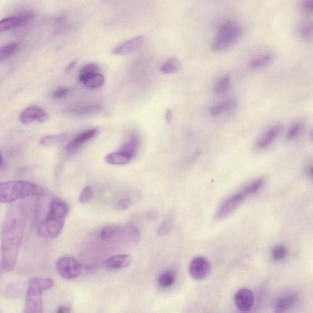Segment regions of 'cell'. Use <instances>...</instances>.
I'll return each mask as SVG.
<instances>
[{"instance_id": "25", "label": "cell", "mask_w": 313, "mask_h": 313, "mask_svg": "<svg viewBox=\"0 0 313 313\" xmlns=\"http://www.w3.org/2000/svg\"><path fill=\"white\" fill-rule=\"evenodd\" d=\"M99 67L95 63H89L81 68L79 74H78V80L81 83H83L88 78L92 76L93 75L99 73Z\"/></svg>"}, {"instance_id": "5", "label": "cell", "mask_w": 313, "mask_h": 313, "mask_svg": "<svg viewBox=\"0 0 313 313\" xmlns=\"http://www.w3.org/2000/svg\"><path fill=\"white\" fill-rule=\"evenodd\" d=\"M55 282L50 279L35 277L29 282L26 294L24 312H43L42 292L53 288Z\"/></svg>"}, {"instance_id": "17", "label": "cell", "mask_w": 313, "mask_h": 313, "mask_svg": "<svg viewBox=\"0 0 313 313\" xmlns=\"http://www.w3.org/2000/svg\"><path fill=\"white\" fill-rule=\"evenodd\" d=\"M102 107L99 105H91L83 107L74 108L64 110L63 113L67 115H71L77 116H88L96 114H99L102 112Z\"/></svg>"}, {"instance_id": "10", "label": "cell", "mask_w": 313, "mask_h": 313, "mask_svg": "<svg viewBox=\"0 0 313 313\" xmlns=\"http://www.w3.org/2000/svg\"><path fill=\"white\" fill-rule=\"evenodd\" d=\"M48 119L46 112L38 106L27 108L19 116V120L23 125H29L33 122L44 123Z\"/></svg>"}, {"instance_id": "37", "label": "cell", "mask_w": 313, "mask_h": 313, "mask_svg": "<svg viewBox=\"0 0 313 313\" xmlns=\"http://www.w3.org/2000/svg\"><path fill=\"white\" fill-rule=\"evenodd\" d=\"M69 92L67 88L59 87L57 88L53 92V96L55 99H61L66 97Z\"/></svg>"}, {"instance_id": "9", "label": "cell", "mask_w": 313, "mask_h": 313, "mask_svg": "<svg viewBox=\"0 0 313 313\" xmlns=\"http://www.w3.org/2000/svg\"><path fill=\"white\" fill-rule=\"evenodd\" d=\"M188 270L192 279L203 280L207 278L211 273V264L203 256L196 257L189 265Z\"/></svg>"}, {"instance_id": "42", "label": "cell", "mask_w": 313, "mask_h": 313, "mask_svg": "<svg viewBox=\"0 0 313 313\" xmlns=\"http://www.w3.org/2000/svg\"><path fill=\"white\" fill-rule=\"evenodd\" d=\"M0 168H1L2 171L5 170L6 168V163L4 162V159H3L2 155L1 156V163H0Z\"/></svg>"}, {"instance_id": "18", "label": "cell", "mask_w": 313, "mask_h": 313, "mask_svg": "<svg viewBox=\"0 0 313 313\" xmlns=\"http://www.w3.org/2000/svg\"><path fill=\"white\" fill-rule=\"evenodd\" d=\"M133 158L126 153L118 151L107 154L105 158L107 164L112 165H125L128 164Z\"/></svg>"}, {"instance_id": "3", "label": "cell", "mask_w": 313, "mask_h": 313, "mask_svg": "<svg viewBox=\"0 0 313 313\" xmlns=\"http://www.w3.org/2000/svg\"><path fill=\"white\" fill-rule=\"evenodd\" d=\"M40 185L28 181H11L0 184V201L8 204L21 199L43 194Z\"/></svg>"}, {"instance_id": "41", "label": "cell", "mask_w": 313, "mask_h": 313, "mask_svg": "<svg viewBox=\"0 0 313 313\" xmlns=\"http://www.w3.org/2000/svg\"><path fill=\"white\" fill-rule=\"evenodd\" d=\"M165 119L168 123H171L172 119V114L170 110H168L165 113Z\"/></svg>"}, {"instance_id": "8", "label": "cell", "mask_w": 313, "mask_h": 313, "mask_svg": "<svg viewBox=\"0 0 313 313\" xmlns=\"http://www.w3.org/2000/svg\"><path fill=\"white\" fill-rule=\"evenodd\" d=\"M249 197L243 190L227 198L218 208L215 218L217 220H222L234 213L244 201Z\"/></svg>"}, {"instance_id": "6", "label": "cell", "mask_w": 313, "mask_h": 313, "mask_svg": "<svg viewBox=\"0 0 313 313\" xmlns=\"http://www.w3.org/2000/svg\"><path fill=\"white\" fill-rule=\"evenodd\" d=\"M242 34L240 26L232 21H228L221 25L216 38L212 45V50L220 52L230 48L239 40Z\"/></svg>"}, {"instance_id": "19", "label": "cell", "mask_w": 313, "mask_h": 313, "mask_svg": "<svg viewBox=\"0 0 313 313\" xmlns=\"http://www.w3.org/2000/svg\"><path fill=\"white\" fill-rule=\"evenodd\" d=\"M237 101L234 99H229L217 104L211 108L210 114L212 116H217L221 114L236 109Z\"/></svg>"}, {"instance_id": "21", "label": "cell", "mask_w": 313, "mask_h": 313, "mask_svg": "<svg viewBox=\"0 0 313 313\" xmlns=\"http://www.w3.org/2000/svg\"><path fill=\"white\" fill-rule=\"evenodd\" d=\"M298 301V296L291 295L280 299L276 306L275 312H283L288 311L293 307Z\"/></svg>"}, {"instance_id": "20", "label": "cell", "mask_w": 313, "mask_h": 313, "mask_svg": "<svg viewBox=\"0 0 313 313\" xmlns=\"http://www.w3.org/2000/svg\"><path fill=\"white\" fill-rule=\"evenodd\" d=\"M139 146V140L138 137L135 134H132L129 137L128 140L123 145L119 151L126 153V154L134 158L138 151Z\"/></svg>"}, {"instance_id": "22", "label": "cell", "mask_w": 313, "mask_h": 313, "mask_svg": "<svg viewBox=\"0 0 313 313\" xmlns=\"http://www.w3.org/2000/svg\"><path fill=\"white\" fill-rule=\"evenodd\" d=\"M176 280H177V273L174 270H167L159 276L158 284L161 288H167L173 285Z\"/></svg>"}, {"instance_id": "31", "label": "cell", "mask_w": 313, "mask_h": 313, "mask_svg": "<svg viewBox=\"0 0 313 313\" xmlns=\"http://www.w3.org/2000/svg\"><path fill=\"white\" fill-rule=\"evenodd\" d=\"M288 250L283 245H276L274 246L271 250V256L273 260L280 262L285 258Z\"/></svg>"}, {"instance_id": "40", "label": "cell", "mask_w": 313, "mask_h": 313, "mask_svg": "<svg viewBox=\"0 0 313 313\" xmlns=\"http://www.w3.org/2000/svg\"><path fill=\"white\" fill-rule=\"evenodd\" d=\"M77 62V60H73V61H71L69 64H68L67 65V66L66 68V73H70V72H71L72 70L73 69V68L75 67V66H76Z\"/></svg>"}, {"instance_id": "39", "label": "cell", "mask_w": 313, "mask_h": 313, "mask_svg": "<svg viewBox=\"0 0 313 313\" xmlns=\"http://www.w3.org/2000/svg\"><path fill=\"white\" fill-rule=\"evenodd\" d=\"M57 312L58 313H70L71 312V309L69 307L66 306H61L57 309Z\"/></svg>"}, {"instance_id": "44", "label": "cell", "mask_w": 313, "mask_h": 313, "mask_svg": "<svg viewBox=\"0 0 313 313\" xmlns=\"http://www.w3.org/2000/svg\"><path fill=\"white\" fill-rule=\"evenodd\" d=\"M310 136H311V139L313 141V129L312 130V131L311 132Z\"/></svg>"}, {"instance_id": "16", "label": "cell", "mask_w": 313, "mask_h": 313, "mask_svg": "<svg viewBox=\"0 0 313 313\" xmlns=\"http://www.w3.org/2000/svg\"><path fill=\"white\" fill-rule=\"evenodd\" d=\"M132 262V257L128 254H115L107 258L104 265L108 269L119 270L129 267Z\"/></svg>"}, {"instance_id": "36", "label": "cell", "mask_w": 313, "mask_h": 313, "mask_svg": "<svg viewBox=\"0 0 313 313\" xmlns=\"http://www.w3.org/2000/svg\"><path fill=\"white\" fill-rule=\"evenodd\" d=\"M173 227V221L170 220H166L160 227L158 231L159 234L160 236H165V235L169 233V231H171Z\"/></svg>"}, {"instance_id": "33", "label": "cell", "mask_w": 313, "mask_h": 313, "mask_svg": "<svg viewBox=\"0 0 313 313\" xmlns=\"http://www.w3.org/2000/svg\"><path fill=\"white\" fill-rule=\"evenodd\" d=\"M230 79L229 77H226L218 81L215 86V93L218 95H221L227 92L229 89Z\"/></svg>"}, {"instance_id": "30", "label": "cell", "mask_w": 313, "mask_h": 313, "mask_svg": "<svg viewBox=\"0 0 313 313\" xmlns=\"http://www.w3.org/2000/svg\"><path fill=\"white\" fill-rule=\"evenodd\" d=\"M299 34L305 41H310L313 39V22H309L303 24L299 28Z\"/></svg>"}, {"instance_id": "38", "label": "cell", "mask_w": 313, "mask_h": 313, "mask_svg": "<svg viewBox=\"0 0 313 313\" xmlns=\"http://www.w3.org/2000/svg\"><path fill=\"white\" fill-rule=\"evenodd\" d=\"M301 9L306 14H313V0H302Z\"/></svg>"}, {"instance_id": "11", "label": "cell", "mask_w": 313, "mask_h": 313, "mask_svg": "<svg viewBox=\"0 0 313 313\" xmlns=\"http://www.w3.org/2000/svg\"><path fill=\"white\" fill-rule=\"evenodd\" d=\"M99 129L97 128L90 129L81 132L67 143L66 146L67 152L68 153L76 152L91 139L94 138L97 135Z\"/></svg>"}, {"instance_id": "35", "label": "cell", "mask_w": 313, "mask_h": 313, "mask_svg": "<svg viewBox=\"0 0 313 313\" xmlns=\"http://www.w3.org/2000/svg\"><path fill=\"white\" fill-rule=\"evenodd\" d=\"M132 200L129 198L120 199L115 205V208L116 211H125L131 206Z\"/></svg>"}, {"instance_id": "24", "label": "cell", "mask_w": 313, "mask_h": 313, "mask_svg": "<svg viewBox=\"0 0 313 313\" xmlns=\"http://www.w3.org/2000/svg\"><path fill=\"white\" fill-rule=\"evenodd\" d=\"M305 123L302 120H298L289 126L286 133V138L288 141L298 138L302 134L304 129Z\"/></svg>"}, {"instance_id": "7", "label": "cell", "mask_w": 313, "mask_h": 313, "mask_svg": "<svg viewBox=\"0 0 313 313\" xmlns=\"http://www.w3.org/2000/svg\"><path fill=\"white\" fill-rule=\"evenodd\" d=\"M55 269L61 278L68 280L78 278L82 271L80 263L74 257L68 256L60 257L55 264Z\"/></svg>"}, {"instance_id": "23", "label": "cell", "mask_w": 313, "mask_h": 313, "mask_svg": "<svg viewBox=\"0 0 313 313\" xmlns=\"http://www.w3.org/2000/svg\"><path fill=\"white\" fill-rule=\"evenodd\" d=\"M67 138V135L65 133L61 134H51L42 137L39 141V145L44 147H52L64 141Z\"/></svg>"}, {"instance_id": "26", "label": "cell", "mask_w": 313, "mask_h": 313, "mask_svg": "<svg viewBox=\"0 0 313 313\" xmlns=\"http://www.w3.org/2000/svg\"><path fill=\"white\" fill-rule=\"evenodd\" d=\"M104 82H105V78L103 75L97 73L88 78L83 84L90 89H97V88L102 86Z\"/></svg>"}, {"instance_id": "43", "label": "cell", "mask_w": 313, "mask_h": 313, "mask_svg": "<svg viewBox=\"0 0 313 313\" xmlns=\"http://www.w3.org/2000/svg\"><path fill=\"white\" fill-rule=\"evenodd\" d=\"M307 173L313 179V165L309 166L307 169Z\"/></svg>"}, {"instance_id": "15", "label": "cell", "mask_w": 313, "mask_h": 313, "mask_svg": "<svg viewBox=\"0 0 313 313\" xmlns=\"http://www.w3.org/2000/svg\"><path fill=\"white\" fill-rule=\"evenodd\" d=\"M144 41L145 38L143 36H138L115 47L113 49L112 53L119 56H125L141 47Z\"/></svg>"}, {"instance_id": "32", "label": "cell", "mask_w": 313, "mask_h": 313, "mask_svg": "<svg viewBox=\"0 0 313 313\" xmlns=\"http://www.w3.org/2000/svg\"><path fill=\"white\" fill-rule=\"evenodd\" d=\"M180 66L179 61L177 59L174 58L163 65L161 71L165 74H173L177 73Z\"/></svg>"}, {"instance_id": "2", "label": "cell", "mask_w": 313, "mask_h": 313, "mask_svg": "<svg viewBox=\"0 0 313 313\" xmlns=\"http://www.w3.org/2000/svg\"><path fill=\"white\" fill-rule=\"evenodd\" d=\"M68 210L66 202L57 198L51 200L46 218L39 225V234L45 239H56L63 231Z\"/></svg>"}, {"instance_id": "27", "label": "cell", "mask_w": 313, "mask_h": 313, "mask_svg": "<svg viewBox=\"0 0 313 313\" xmlns=\"http://www.w3.org/2000/svg\"><path fill=\"white\" fill-rule=\"evenodd\" d=\"M273 60V55L270 54H267L262 55L251 62L250 66L253 69H258L267 66Z\"/></svg>"}, {"instance_id": "14", "label": "cell", "mask_w": 313, "mask_h": 313, "mask_svg": "<svg viewBox=\"0 0 313 313\" xmlns=\"http://www.w3.org/2000/svg\"><path fill=\"white\" fill-rule=\"evenodd\" d=\"M33 18L34 14L32 12H27L18 15L3 19L0 23V31L1 32H6L10 29L17 28L19 26L27 24Z\"/></svg>"}, {"instance_id": "28", "label": "cell", "mask_w": 313, "mask_h": 313, "mask_svg": "<svg viewBox=\"0 0 313 313\" xmlns=\"http://www.w3.org/2000/svg\"><path fill=\"white\" fill-rule=\"evenodd\" d=\"M265 184V179L260 178L254 181L252 183L247 185L243 188V190L246 192L248 196L253 195L258 192L263 187Z\"/></svg>"}, {"instance_id": "1", "label": "cell", "mask_w": 313, "mask_h": 313, "mask_svg": "<svg viewBox=\"0 0 313 313\" xmlns=\"http://www.w3.org/2000/svg\"><path fill=\"white\" fill-rule=\"evenodd\" d=\"M27 208L23 203H13L6 212L2 230V267L14 269L24 237Z\"/></svg>"}, {"instance_id": "12", "label": "cell", "mask_w": 313, "mask_h": 313, "mask_svg": "<svg viewBox=\"0 0 313 313\" xmlns=\"http://www.w3.org/2000/svg\"><path fill=\"white\" fill-rule=\"evenodd\" d=\"M283 126L280 124L273 125L267 129L257 140L256 148L257 149H264L269 148L275 143L282 133Z\"/></svg>"}, {"instance_id": "34", "label": "cell", "mask_w": 313, "mask_h": 313, "mask_svg": "<svg viewBox=\"0 0 313 313\" xmlns=\"http://www.w3.org/2000/svg\"><path fill=\"white\" fill-rule=\"evenodd\" d=\"M93 197V192L90 186H86L81 190L79 197V201L81 203L86 204L90 202Z\"/></svg>"}, {"instance_id": "4", "label": "cell", "mask_w": 313, "mask_h": 313, "mask_svg": "<svg viewBox=\"0 0 313 313\" xmlns=\"http://www.w3.org/2000/svg\"><path fill=\"white\" fill-rule=\"evenodd\" d=\"M100 239L111 244L132 246L141 240V233L138 228L132 224H110L100 231Z\"/></svg>"}, {"instance_id": "13", "label": "cell", "mask_w": 313, "mask_h": 313, "mask_svg": "<svg viewBox=\"0 0 313 313\" xmlns=\"http://www.w3.org/2000/svg\"><path fill=\"white\" fill-rule=\"evenodd\" d=\"M234 303L239 310L246 312L252 308L254 303V293L249 288H241L235 293Z\"/></svg>"}, {"instance_id": "29", "label": "cell", "mask_w": 313, "mask_h": 313, "mask_svg": "<svg viewBox=\"0 0 313 313\" xmlns=\"http://www.w3.org/2000/svg\"><path fill=\"white\" fill-rule=\"evenodd\" d=\"M19 47V44L18 42H12L11 44L5 45L0 50V60L3 61L11 57L18 50Z\"/></svg>"}]
</instances>
